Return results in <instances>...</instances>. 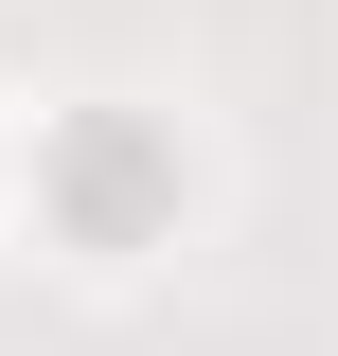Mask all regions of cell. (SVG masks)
I'll use <instances>...</instances> for the list:
<instances>
[{"mask_svg": "<svg viewBox=\"0 0 338 356\" xmlns=\"http://www.w3.org/2000/svg\"><path fill=\"white\" fill-rule=\"evenodd\" d=\"M54 196H72L89 232H143V214H161V143H143V125H89L72 161H54Z\"/></svg>", "mask_w": 338, "mask_h": 356, "instance_id": "cell-1", "label": "cell"}]
</instances>
